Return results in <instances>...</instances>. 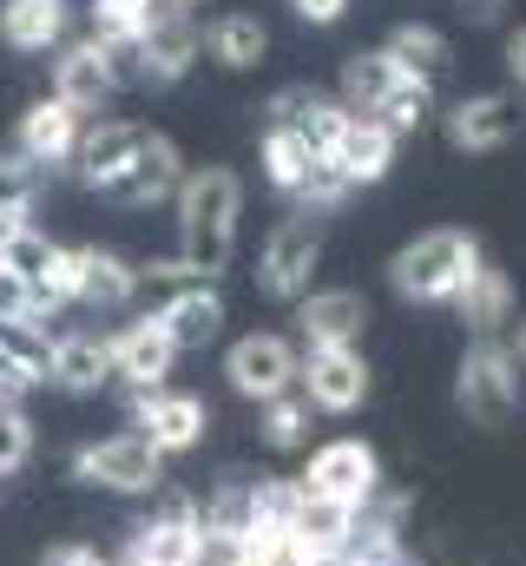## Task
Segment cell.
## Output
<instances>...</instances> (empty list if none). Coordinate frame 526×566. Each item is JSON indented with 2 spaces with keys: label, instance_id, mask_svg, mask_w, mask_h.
Wrapping results in <instances>:
<instances>
[{
  "label": "cell",
  "instance_id": "6da1fadb",
  "mask_svg": "<svg viewBox=\"0 0 526 566\" xmlns=\"http://www.w3.org/2000/svg\"><path fill=\"white\" fill-rule=\"evenodd\" d=\"M178 258L204 283H218V271L238 251V218H244V185L231 165H198L178 185Z\"/></svg>",
  "mask_w": 526,
  "mask_h": 566
},
{
  "label": "cell",
  "instance_id": "7a4b0ae2",
  "mask_svg": "<svg viewBox=\"0 0 526 566\" xmlns=\"http://www.w3.org/2000/svg\"><path fill=\"white\" fill-rule=\"evenodd\" d=\"M481 264H487L481 238H474V231L441 224V231H421L414 244H401V251H394L389 283H394V296H408V303H454V296H461V283L474 277Z\"/></svg>",
  "mask_w": 526,
  "mask_h": 566
},
{
  "label": "cell",
  "instance_id": "3957f363",
  "mask_svg": "<svg viewBox=\"0 0 526 566\" xmlns=\"http://www.w3.org/2000/svg\"><path fill=\"white\" fill-rule=\"evenodd\" d=\"M296 494L316 501V507H343V514H362L376 494H382V461L369 441L356 434H336L309 454V468L296 474Z\"/></svg>",
  "mask_w": 526,
  "mask_h": 566
},
{
  "label": "cell",
  "instance_id": "277c9868",
  "mask_svg": "<svg viewBox=\"0 0 526 566\" xmlns=\"http://www.w3.org/2000/svg\"><path fill=\"white\" fill-rule=\"evenodd\" d=\"M454 402L481 428H507L520 416V356L494 336H474L461 369H454Z\"/></svg>",
  "mask_w": 526,
  "mask_h": 566
},
{
  "label": "cell",
  "instance_id": "5b68a950",
  "mask_svg": "<svg viewBox=\"0 0 526 566\" xmlns=\"http://www.w3.org/2000/svg\"><path fill=\"white\" fill-rule=\"evenodd\" d=\"M66 474L80 488H106V494H158L165 488V454L138 434V428H119V434H99V441H80Z\"/></svg>",
  "mask_w": 526,
  "mask_h": 566
},
{
  "label": "cell",
  "instance_id": "8992f818",
  "mask_svg": "<svg viewBox=\"0 0 526 566\" xmlns=\"http://www.w3.org/2000/svg\"><path fill=\"white\" fill-rule=\"evenodd\" d=\"M126 80H132V53L106 46V40H66L53 53V99L80 119H93Z\"/></svg>",
  "mask_w": 526,
  "mask_h": 566
},
{
  "label": "cell",
  "instance_id": "52a82bcc",
  "mask_svg": "<svg viewBox=\"0 0 526 566\" xmlns=\"http://www.w3.org/2000/svg\"><path fill=\"white\" fill-rule=\"evenodd\" d=\"M316 264H323V218L290 211L257 251V290L270 296V303H303Z\"/></svg>",
  "mask_w": 526,
  "mask_h": 566
},
{
  "label": "cell",
  "instance_id": "ba28073f",
  "mask_svg": "<svg viewBox=\"0 0 526 566\" xmlns=\"http://www.w3.org/2000/svg\"><path fill=\"white\" fill-rule=\"evenodd\" d=\"M296 369H303V356H296V343L276 336V329H251V336H238V343L224 349V382H231L244 402H257V409L296 389Z\"/></svg>",
  "mask_w": 526,
  "mask_h": 566
},
{
  "label": "cell",
  "instance_id": "9c48e42d",
  "mask_svg": "<svg viewBox=\"0 0 526 566\" xmlns=\"http://www.w3.org/2000/svg\"><path fill=\"white\" fill-rule=\"evenodd\" d=\"M132 409V428L171 461V454H191L204 434H211V409H204V396H185V389H132L126 396Z\"/></svg>",
  "mask_w": 526,
  "mask_h": 566
},
{
  "label": "cell",
  "instance_id": "30bf717a",
  "mask_svg": "<svg viewBox=\"0 0 526 566\" xmlns=\"http://www.w3.org/2000/svg\"><path fill=\"white\" fill-rule=\"evenodd\" d=\"M204 53V33L185 7H158V20L145 27V40L132 46V80L138 86H178Z\"/></svg>",
  "mask_w": 526,
  "mask_h": 566
},
{
  "label": "cell",
  "instance_id": "8fae6325",
  "mask_svg": "<svg viewBox=\"0 0 526 566\" xmlns=\"http://www.w3.org/2000/svg\"><path fill=\"white\" fill-rule=\"evenodd\" d=\"M106 349H113V382L119 389H165V376H171V363L185 356L178 343H171V329L158 323V310H145V316H132L119 323L113 336H106Z\"/></svg>",
  "mask_w": 526,
  "mask_h": 566
},
{
  "label": "cell",
  "instance_id": "7c38bea8",
  "mask_svg": "<svg viewBox=\"0 0 526 566\" xmlns=\"http://www.w3.org/2000/svg\"><path fill=\"white\" fill-rule=\"evenodd\" d=\"M296 389L316 416H356L369 402V363L362 349H309L296 369Z\"/></svg>",
  "mask_w": 526,
  "mask_h": 566
},
{
  "label": "cell",
  "instance_id": "4fadbf2b",
  "mask_svg": "<svg viewBox=\"0 0 526 566\" xmlns=\"http://www.w3.org/2000/svg\"><path fill=\"white\" fill-rule=\"evenodd\" d=\"M263 113H270L276 133H296L316 158H336V145H343V133H349V119H356L343 99H323L316 86H283Z\"/></svg>",
  "mask_w": 526,
  "mask_h": 566
},
{
  "label": "cell",
  "instance_id": "5bb4252c",
  "mask_svg": "<svg viewBox=\"0 0 526 566\" xmlns=\"http://www.w3.org/2000/svg\"><path fill=\"white\" fill-rule=\"evenodd\" d=\"M46 389L60 396H99L113 389V349L99 329H60L46 336Z\"/></svg>",
  "mask_w": 526,
  "mask_h": 566
},
{
  "label": "cell",
  "instance_id": "9a60e30c",
  "mask_svg": "<svg viewBox=\"0 0 526 566\" xmlns=\"http://www.w3.org/2000/svg\"><path fill=\"white\" fill-rule=\"evenodd\" d=\"M362 329H369V303H362V290H309L303 303H296V336H303V349H356L362 343Z\"/></svg>",
  "mask_w": 526,
  "mask_h": 566
},
{
  "label": "cell",
  "instance_id": "2e32d148",
  "mask_svg": "<svg viewBox=\"0 0 526 566\" xmlns=\"http://www.w3.org/2000/svg\"><path fill=\"white\" fill-rule=\"evenodd\" d=\"M145 133H151V126H138V119H99V126H86V133H80V151H73L80 185L106 198V191L132 171V158H138Z\"/></svg>",
  "mask_w": 526,
  "mask_h": 566
},
{
  "label": "cell",
  "instance_id": "e0dca14e",
  "mask_svg": "<svg viewBox=\"0 0 526 566\" xmlns=\"http://www.w3.org/2000/svg\"><path fill=\"white\" fill-rule=\"evenodd\" d=\"M80 133H86V119L66 113V106L46 93V99H33V106L20 113V126H13V151H20L27 165H40V171H60V165H73Z\"/></svg>",
  "mask_w": 526,
  "mask_h": 566
},
{
  "label": "cell",
  "instance_id": "ac0fdd59",
  "mask_svg": "<svg viewBox=\"0 0 526 566\" xmlns=\"http://www.w3.org/2000/svg\"><path fill=\"white\" fill-rule=\"evenodd\" d=\"M178 185H185V151L165 139V133H145L138 158H132V171L113 185V191H106V205H126V211L171 205V198H178Z\"/></svg>",
  "mask_w": 526,
  "mask_h": 566
},
{
  "label": "cell",
  "instance_id": "d6986e66",
  "mask_svg": "<svg viewBox=\"0 0 526 566\" xmlns=\"http://www.w3.org/2000/svg\"><path fill=\"white\" fill-rule=\"evenodd\" d=\"M126 566H204V521H198V507L178 501L171 514L132 527Z\"/></svg>",
  "mask_w": 526,
  "mask_h": 566
},
{
  "label": "cell",
  "instance_id": "ffe728a7",
  "mask_svg": "<svg viewBox=\"0 0 526 566\" xmlns=\"http://www.w3.org/2000/svg\"><path fill=\"white\" fill-rule=\"evenodd\" d=\"M158 323L171 329V343H178V349H211V343L224 336V296H218V283H185V290H165Z\"/></svg>",
  "mask_w": 526,
  "mask_h": 566
},
{
  "label": "cell",
  "instance_id": "44dd1931",
  "mask_svg": "<svg viewBox=\"0 0 526 566\" xmlns=\"http://www.w3.org/2000/svg\"><path fill=\"white\" fill-rule=\"evenodd\" d=\"M514 139V99L507 93H474L448 106V145L454 151H501Z\"/></svg>",
  "mask_w": 526,
  "mask_h": 566
},
{
  "label": "cell",
  "instance_id": "7402d4cb",
  "mask_svg": "<svg viewBox=\"0 0 526 566\" xmlns=\"http://www.w3.org/2000/svg\"><path fill=\"white\" fill-rule=\"evenodd\" d=\"M66 27H73V7L66 0H7L0 7V40L13 53H60L66 46Z\"/></svg>",
  "mask_w": 526,
  "mask_h": 566
},
{
  "label": "cell",
  "instance_id": "603a6c76",
  "mask_svg": "<svg viewBox=\"0 0 526 566\" xmlns=\"http://www.w3.org/2000/svg\"><path fill=\"white\" fill-rule=\"evenodd\" d=\"M329 165L349 178V191H356V185H382L389 165H394V133L382 119H349V133H343V145H336Z\"/></svg>",
  "mask_w": 526,
  "mask_h": 566
},
{
  "label": "cell",
  "instance_id": "cb8c5ba5",
  "mask_svg": "<svg viewBox=\"0 0 526 566\" xmlns=\"http://www.w3.org/2000/svg\"><path fill=\"white\" fill-rule=\"evenodd\" d=\"M138 290H145V283H138V264H126L119 251L86 244V277H80V303H73V310H99V316H113V310H132Z\"/></svg>",
  "mask_w": 526,
  "mask_h": 566
},
{
  "label": "cell",
  "instance_id": "d4e9b609",
  "mask_svg": "<svg viewBox=\"0 0 526 566\" xmlns=\"http://www.w3.org/2000/svg\"><path fill=\"white\" fill-rule=\"evenodd\" d=\"M401 80H408V73L394 66L382 46H376V53H349V60H343V106H349L356 119H376V113L394 99Z\"/></svg>",
  "mask_w": 526,
  "mask_h": 566
},
{
  "label": "cell",
  "instance_id": "484cf974",
  "mask_svg": "<svg viewBox=\"0 0 526 566\" xmlns=\"http://www.w3.org/2000/svg\"><path fill=\"white\" fill-rule=\"evenodd\" d=\"M454 310H461V323H467L474 336H494L501 323H514V277H507L501 264H481L474 277L461 283Z\"/></svg>",
  "mask_w": 526,
  "mask_h": 566
},
{
  "label": "cell",
  "instance_id": "4316f807",
  "mask_svg": "<svg viewBox=\"0 0 526 566\" xmlns=\"http://www.w3.org/2000/svg\"><path fill=\"white\" fill-rule=\"evenodd\" d=\"M204 46H211V60H218V66L251 73L263 53H270V33H263L257 13H218V20H211V33H204Z\"/></svg>",
  "mask_w": 526,
  "mask_h": 566
},
{
  "label": "cell",
  "instance_id": "83f0119b",
  "mask_svg": "<svg viewBox=\"0 0 526 566\" xmlns=\"http://www.w3.org/2000/svg\"><path fill=\"white\" fill-rule=\"evenodd\" d=\"M382 53H389L401 73H421V80H428V73H441V66H448V33H441V27H428V20H401Z\"/></svg>",
  "mask_w": 526,
  "mask_h": 566
},
{
  "label": "cell",
  "instance_id": "f1b7e54d",
  "mask_svg": "<svg viewBox=\"0 0 526 566\" xmlns=\"http://www.w3.org/2000/svg\"><path fill=\"white\" fill-rule=\"evenodd\" d=\"M158 7H165V0H93V40L132 53V46L145 40V27L158 20Z\"/></svg>",
  "mask_w": 526,
  "mask_h": 566
},
{
  "label": "cell",
  "instance_id": "f546056e",
  "mask_svg": "<svg viewBox=\"0 0 526 566\" xmlns=\"http://www.w3.org/2000/svg\"><path fill=\"white\" fill-rule=\"evenodd\" d=\"M316 171V151L296 139V133H263V178H270V191H283V198H296L303 191V178Z\"/></svg>",
  "mask_w": 526,
  "mask_h": 566
},
{
  "label": "cell",
  "instance_id": "4dcf8cb0",
  "mask_svg": "<svg viewBox=\"0 0 526 566\" xmlns=\"http://www.w3.org/2000/svg\"><path fill=\"white\" fill-rule=\"evenodd\" d=\"M309 428H316V409L303 402V389L263 402V441L270 448H309Z\"/></svg>",
  "mask_w": 526,
  "mask_h": 566
},
{
  "label": "cell",
  "instance_id": "1f68e13d",
  "mask_svg": "<svg viewBox=\"0 0 526 566\" xmlns=\"http://www.w3.org/2000/svg\"><path fill=\"white\" fill-rule=\"evenodd\" d=\"M27 461H33V422H27V409H0V481L20 474Z\"/></svg>",
  "mask_w": 526,
  "mask_h": 566
},
{
  "label": "cell",
  "instance_id": "d6a6232c",
  "mask_svg": "<svg viewBox=\"0 0 526 566\" xmlns=\"http://www.w3.org/2000/svg\"><path fill=\"white\" fill-rule=\"evenodd\" d=\"M40 185H46L40 165H27L20 151H0V205H33Z\"/></svg>",
  "mask_w": 526,
  "mask_h": 566
},
{
  "label": "cell",
  "instance_id": "836d02e7",
  "mask_svg": "<svg viewBox=\"0 0 526 566\" xmlns=\"http://www.w3.org/2000/svg\"><path fill=\"white\" fill-rule=\"evenodd\" d=\"M290 13L309 20V27H336V20L349 13V0H290Z\"/></svg>",
  "mask_w": 526,
  "mask_h": 566
},
{
  "label": "cell",
  "instance_id": "e575fe53",
  "mask_svg": "<svg viewBox=\"0 0 526 566\" xmlns=\"http://www.w3.org/2000/svg\"><path fill=\"white\" fill-rule=\"evenodd\" d=\"M40 566H113V560H99L93 547H80V541H66V547H53V554H46Z\"/></svg>",
  "mask_w": 526,
  "mask_h": 566
},
{
  "label": "cell",
  "instance_id": "d590c367",
  "mask_svg": "<svg viewBox=\"0 0 526 566\" xmlns=\"http://www.w3.org/2000/svg\"><path fill=\"white\" fill-rule=\"evenodd\" d=\"M507 13V0H461V20H474V27H494Z\"/></svg>",
  "mask_w": 526,
  "mask_h": 566
},
{
  "label": "cell",
  "instance_id": "8d00e7d4",
  "mask_svg": "<svg viewBox=\"0 0 526 566\" xmlns=\"http://www.w3.org/2000/svg\"><path fill=\"white\" fill-rule=\"evenodd\" d=\"M507 73H514V80L526 86V27L514 33V40H507Z\"/></svg>",
  "mask_w": 526,
  "mask_h": 566
},
{
  "label": "cell",
  "instance_id": "74e56055",
  "mask_svg": "<svg viewBox=\"0 0 526 566\" xmlns=\"http://www.w3.org/2000/svg\"><path fill=\"white\" fill-rule=\"evenodd\" d=\"M520 363H526V323H520Z\"/></svg>",
  "mask_w": 526,
  "mask_h": 566
},
{
  "label": "cell",
  "instance_id": "f35d334b",
  "mask_svg": "<svg viewBox=\"0 0 526 566\" xmlns=\"http://www.w3.org/2000/svg\"><path fill=\"white\" fill-rule=\"evenodd\" d=\"M165 7H191V0H165Z\"/></svg>",
  "mask_w": 526,
  "mask_h": 566
}]
</instances>
